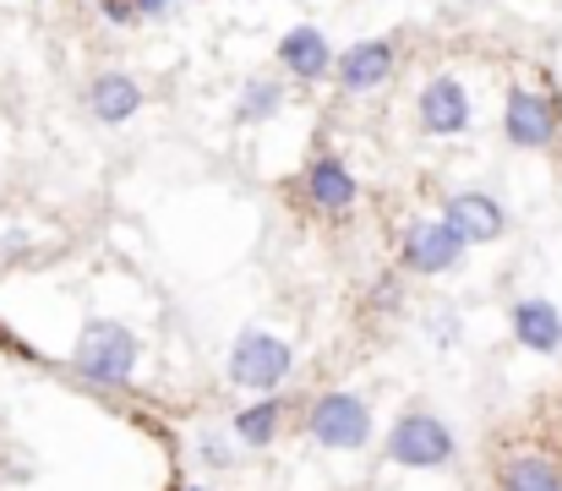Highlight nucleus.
I'll return each instance as SVG.
<instances>
[{"mask_svg":"<svg viewBox=\"0 0 562 491\" xmlns=\"http://www.w3.org/2000/svg\"><path fill=\"white\" fill-rule=\"evenodd\" d=\"M137 360H143V338L115 317H93L77 333V349H71V371L93 388H126Z\"/></svg>","mask_w":562,"mask_h":491,"instance_id":"1","label":"nucleus"},{"mask_svg":"<svg viewBox=\"0 0 562 491\" xmlns=\"http://www.w3.org/2000/svg\"><path fill=\"white\" fill-rule=\"evenodd\" d=\"M301 426H306V437H312L317 448H328V454H361L376 432L372 404H367L361 393H350V388L317 393V399L306 404Z\"/></svg>","mask_w":562,"mask_h":491,"instance_id":"2","label":"nucleus"},{"mask_svg":"<svg viewBox=\"0 0 562 491\" xmlns=\"http://www.w3.org/2000/svg\"><path fill=\"white\" fill-rule=\"evenodd\" d=\"M290 371H295V344L268 327H246L229 349V382L246 393H279Z\"/></svg>","mask_w":562,"mask_h":491,"instance_id":"3","label":"nucleus"},{"mask_svg":"<svg viewBox=\"0 0 562 491\" xmlns=\"http://www.w3.org/2000/svg\"><path fill=\"white\" fill-rule=\"evenodd\" d=\"M387 459L398 465V470H448L453 465V454H459V443H453V432L442 426V415H431V410H409V415H398L393 426H387Z\"/></svg>","mask_w":562,"mask_h":491,"instance_id":"4","label":"nucleus"},{"mask_svg":"<svg viewBox=\"0 0 562 491\" xmlns=\"http://www.w3.org/2000/svg\"><path fill=\"white\" fill-rule=\"evenodd\" d=\"M562 132V104L547 93V88H525V82H514L508 88V99H503V137L514 143V148H525V154H541V148H552Z\"/></svg>","mask_w":562,"mask_h":491,"instance_id":"5","label":"nucleus"},{"mask_svg":"<svg viewBox=\"0 0 562 491\" xmlns=\"http://www.w3.org/2000/svg\"><path fill=\"white\" fill-rule=\"evenodd\" d=\"M464 235L448 224V219H420L404 230V246H398V263L404 274H420V279H437V274H453L464 263Z\"/></svg>","mask_w":562,"mask_h":491,"instance_id":"6","label":"nucleus"},{"mask_svg":"<svg viewBox=\"0 0 562 491\" xmlns=\"http://www.w3.org/2000/svg\"><path fill=\"white\" fill-rule=\"evenodd\" d=\"M301 197L317 219H350L356 202H361V180L350 175V164L339 154H317L301 175Z\"/></svg>","mask_w":562,"mask_h":491,"instance_id":"7","label":"nucleus"},{"mask_svg":"<svg viewBox=\"0 0 562 491\" xmlns=\"http://www.w3.org/2000/svg\"><path fill=\"white\" fill-rule=\"evenodd\" d=\"M415 121L426 137H464L470 121H475V104H470V88L459 77H431L420 93H415Z\"/></svg>","mask_w":562,"mask_h":491,"instance_id":"8","label":"nucleus"},{"mask_svg":"<svg viewBox=\"0 0 562 491\" xmlns=\"http://www.w3.org/2000/svg\"><path fill=\"white\" fill-rule=\"evenodd\" d=\"M398 71V44L393 38H356L345 55H334V82L356 99L367 93H382Z\"/></svg>","mask_w":562,"mask_h":491,"instance_id":"9","label":"nucleus"},{"mask_svg":"<svg viewBox=\"0 0 562 491\" xmlns=\"http://www.w3.org/2000/svg\"><path fill=\"white\" fill-rule=\"evenodd\" d=\"M279 66H284V77H295L301 88L328 82V77H334V44H328V33L312 27V22L290 27V33L279 38Z\"/></svg>","mask_w":562,"mask_h":491,"instance_id":"10","label":"nucleus"},{"mask_svg":"<svg viewBox=\"0 0 562 491\" xmlns=\"http://www.w3.org/2000/svg\"><path fill=\"white\" fill-rule=\"evenodd\" d=\"M442 219L464 235V246H492L508 230V213H503V202L492 191H453L442 202Z\"/></svg>","mask_w":562,"mask_h":491,"instance_id":"11","label":"nucleus"},{"mask_svg":"<svg viewBox=\"0 0 562 491\" xmlns=\"http://www.w3.org/2000/svg\"><path fill=\"white\" fill-rule=\"evenodd\" d=\"M508 327H514V344H525L530 355H562V312L547 301V295L514 301Z\"/></svg>","mask_w":562,"mask_h":491,"instance_id":"12","label":"nucleus"},{"mask_svg":"<svg viewBox=\"0 0 562 491\" xmlns=\"http://www.w3.org/2000/svg\"><path fill=\"white\" fill-rule=\"evenodd\" d=\"M88 110L99 126H126L143 110V82L132 71H99L88 82Z\"/></svg>","mask_w":562,"mask_h":491,"instance_id":"13","label":"nucleus"},{"mask_svg":"<svg viewBox=\"0 0 562 491\" xmlns=\"http://www.w3.org/2000/svg\"><path fill=\"white\" fill-rule=\"evenodd\" d=\"M284 415H290V410H284V399H279V393H257V399L229 421V432H235V443H240V448H268V443L284 432Z\"/></svg>","mask_w":562,"mask_h":491,"instance_id":"14","label":"nucleus"},{"mask_svg":"<svg viewBox=\"0 0 562 491\" xmlns=\"http://www.w3.org/2000/svg\"><path fill=\"white\" fill-rule=\"evenodd\" d=\"M497 491H562V465L547 454H514L497 470Z\"/></svg>","mask_w":562,"mask_h":491,"instance_id":"15","label":"nucleus"},{"mask_svg":"<svg viewBox=\"0 0 562 491\" xmlns=\"http://www.w3.org/2000/svg\"><path fill=\"white\" fill-rule=\"evenodd\" d=\"M284 110V82L279 77H246L240 99H235V121L240 126H262Z\"/></svg>","mask_w":562,"mask_h":491,"instance_id":"16","label":"nucleus"},{"mask_svg":"<svg viewBox=\"0 0 562 491\" xmlns=\"http://www.w3.org/2000/svg\"><path fill=\"white\" fill-rule=\"evenodd\" d=\"M404 306V279L398 274H382L372 284V312H398Z\"/></svg>","mask_w":562,"mask_h":491,"instance_id":"17","label":"nucleus"},{"mask_svg":"<svg viewBox=\"0 0 562 491\" xmlns=\"http://www.w3.org/2000/svg\"><path fill=\"white\" fill-rule=\"evenodd\" d=\"M99 16H104L110 27H132V22H137L132 0H99Z\"/></svg>","mask_w":562,"mask_h":491,"instance_id":"18","label":"nucleus"},{"mask_svg":"<svg viewBox=\"0 0 562 491\" xmlns=\"http://www.w3.org/2000/svg\"><path fill=\"white\" fill-rule=\"evenodd\" d=\"M196 459H202V465H213V470H224V465H229V448H224L218 437H207V443L196 448Z\"/></svg>","mask_w":562,"mask_h":491,"instance_id":"19","label":"nucleus"},{"mask_svg":"<svg viewBox=\"0 0 562 491\" xmlns=\"http://www.w3.org/2000/svg\"><path fill=\"white\" fill-rule=\"evenodd\" d=\"M132 11H137V22H159L165 11H176V0H132Z\"/></svg>","mask_w":562,"mask_h":491,"instance_id":"20","label":"nucleus"},{"mask_svg":"<svg viewBox=\"0 0 562 491\" xmlns=\"http://www.w3.org/2000/svg\"><path fill=\"white\" fill-rule=\"evenodd\" d=\"M437 344H453V333H459V323H453V312H442V317H437Z\"/></svg>","mask_w":562,"mask_h":491,"instance_id":"21","label":"nucleus"},{"mask_svg":"<svg viewBox=\"0 0 562 491\" xmlns=\"http://www.w3.org/2000/svg\"><path fill=\"white\" fill-rule=\"evenodd\" d=\"M0 344H16V338H11V333H5V327H0Z\"/></svg>","mask_w":562,"mask_h":491,"instance_id":"22","label":"nucleus"},{"mask_svg":"<svg viewBox=\"0 0 562 491\" xmlns=\"http://www.w3.org/2000/svg\"><path fill=\"white\" fill-rule=\"evenodd\" d=\"M191 491H207V487H191Z\"/></svg>","mask_w":562,"mask_h":491,"instance_id":"23","label":"nucleus"}]
</instances>
